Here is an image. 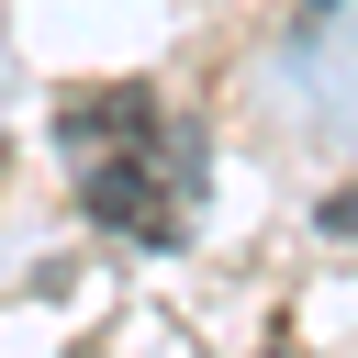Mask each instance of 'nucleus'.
Instances as JSON below:
<instances>
[{
    "label": "nucleus",
    "mask_w": 358,
    "mask_h": 358,
    "mask_svg": "<svg viewBox=\"0 0 358 358\" xmlns=\"http://www.w3.org/2000/svg\"><path fill=\"white\" fill-rule=\"evenodd\" d=\"M56 145L78 168L90 224L134 235V246H179L201 213V134L145 90V78H101L56 112Z\"/></svg>",
    "instance_id": "obj_1"
},
{
    "label": "nucleus",
    "mask_w": 358,
    "mask_h": 358,
    "mask_svg": "<svg viewBox=\"0 0 358 358\" xmlns=\"http://www.w3.org/2000/svg\"><path fill=\"white\" fill-rule=\"evenodd\" d=\"M324 224H336V235H358V190H336V201H324Z\"/></svg>",
    "instance_id": "obj_2"
}]
</instances>
